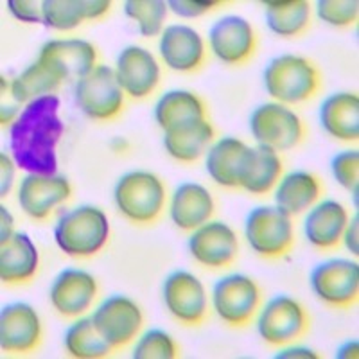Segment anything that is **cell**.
<instances>
[{
  "mask_svg": "<svg viewBox=\"0 0 359 359\" xmlns=\"http://www.w3.org/2000/svg\"><path fill=\"white\" fill-rule=\"evenodd\" d=\"M57 111L60 99L56 95H45L27 102L11 124L9 140L18 168L38 175H54L57 163L56 146L63 133V123Z\"/></svg>",
  "mask_w": 359,
  "mask_h": 359,
  "instance_id": "1",
  "label": "cell"
},
{
  "mask_svg": "<svg viewBox=\"0 0 359 359\" xmlns=\"http://www.w3.org/2000/svg\"><path fill=\"white\" fill-rule=\"evenodd\" d=\"M320 85V70L307 57L297 54L273 57L264 70L266 92L280 104L309 101L318 94Z\"/></svg>",
  "mask_w": 359,
  "mask_h": 359,
  "instance_id": "2",
  "label": "cell"
},
{
  "mask_svg": "<svg viewBox=\"0 0 359 359\" xmlns=\"http://www.w3.org/2000/svg\"><path fill=\"white\" fill-rule=\"evenodd\" d=\"M110 223L107 214L94 205H81L60 217L54 239L70 257H92L107 245Z\"/></svg>",
  "mask_w": 359,
  "mask_h": 359,
  "instance_id": "3",
  "label": "cell"
},
{
  "mask_svg": "<svg viewBox=\"0 0 359 359\" xmlns=\"http://www.w3.org/2000/svg\"><path fill=\"white\" fill-rule=\"evenodd\" d=\"M115 207L131 223H153L165 207V187L149 171H131L118 180L114 191Z\"/></svg>",
  "mask_w": 359,
  "mask_h": 359,
  "instance_id": "4",
  "label": "cell"
},
{
  "mask_svg": "<svg viewBox=\"0 0 359 359\" xmlns=\"http://www.w3.org/2000/svg\"><path fill=\"white\" fill-rule=\"evenodd\" d=\"M246 241L257 255L277 259L286 255L294 243L293 221L278 207H257L246 217Z\"/></svg>",
  "mask_w": 359,
  "mask_h": 359,
  "instance_id": "5",
  "label": "cell"
},
{
  "mask_svg": "<svg viewBox=\"0 0 359 359\" xmlns=\"http://www.w3.org/2000/svg\"><path fill=\"white\" fill-rule=\"evenodd\" d=\"M257 331L269 345L286 347L304 338L309 331V314L293 297L278 294L259 309Z\"/></svg>",
  "mask_w": 359,
  "mask_h": 359,
  "instance_id": "6",
  "label": "cell"
},
{
  "mask_svg": "<svg viewBox=\"0 0 359 359\" xmlns=\"http://www.w3.org/2000/svg\"><path fill=\"white\" fill-rule=\"evenodd\" d=\"M76 102L86 117L94 121H111L124 108V92L115 70L97 65L76 83Z\"/></svg>",
  "mask_w": 359,
  "mask_h": 359,
  "instance_id": "7",
  "label": "cell"
},
{
  "mask_svg": "<svg viewBox=\"0 0 359 359\" xmlns=\"http://www.w3.org/2000/svg\"><path fill=\"white\" fill-rule=\"evenodd\" d=\"M250 130L259 146L287 151L302 142L306 130L302 118L280 102H266L250 115Z\"/></svg>",
  "mask_w": 359,
  "mask_h": 359,
  "instance_id": "8",
  "label": "cell"
},
{
  "mask_svg": "<svg viewBox=\"0 0 359 359\" xmlns=\"http://www.w3.org/2000/svg\"><path fill=\"white\" fill-rule=\"evenodd\" d=\"M212 307L226 325H248L261 309V287L246 275H226L214 286Z\"/></svg>",
  "mask_w": 359,
  "mask_h": 359,
  "instance_id": "9",
  "label": "cell"
},
{
  "mask_svg": "<svg viewBox=\"0 0 359 359\" xmlns=\"http://www.w3.org/2000/svg\"><path fill=\"white\" fill-rule=\"evenodd\" d=\"M314 294L327 306L345 309L358 302L359 266L347 259H332L318 264L311 273Z\"/></svg>",
  "mask_w": 359,
  "mask_h": 359,
  "instance_id": "10",
  "label": "cell"
},
{
  "mask_svg": "<svg viewBox=\"0 0 359 359\" xmlns=\"http://www.w3.org/2000/svg\"><path fill=\"white\" fill-rule=\"evenodd\" d=\"M90 318L94 320L102 338L114 348L124 347L137 338L144 323L139 304L124 294H111L104 298Z\"/></svg>",
  "mask_w": 359,
  "mask_h": 359,
  "instance_id": "11",
  "label": "cell"
},
{
  "mask_svg": "<svg viewBox=\"0 0 359 359\" xmlns=\"http://www.w3.org/2000/svg\"><path fill=\"white\" fill-rule=\"evenodd\" d=\"M162 293L165 307L180 323L194 327L207 318V293L196 275L184 269L172 271L163 282Z\"/></svg>",
  "mask_w": 359,
  "mask_h": 359,
  "instance_id": "12",
  "label": "cell"
},
{
  "mask_svg": "<svg viewBox=\"0 0 359 359\" xmlns=\"http://www.w3.org/2000/svg\"><path fill=\"white\" fill-rule=\"evenodd\" d=\"M189 252L198 264L210 269L229 268L237 259L239 241L229 224L223 221H207L192 230Z\"/></svg>",
  "mask_w": 359,
  "mask_h": 359,
  "instance_id": "13",
  "label": "cell"
},
{
  "mask_svg": "<svg viewBox=\"0 0 359 359\" xmlns=\"http://www.w3.org/2000/svg\"><path fill=\"white\" fill-rule=\"evenodd\" d=\"M208 45L214 56L226 65H243L255 54L257 36L246 18L224 17L212 25Z\"/></svg>",
  "mask_w": 359,
  "mask_h": 359,
  "instance_id": "14",
  "label": "cell"
},
{
  "mask_svg": "<svg viewBox=\"0 0 359 359\" xmlns=\"http://www.w3.org/2000/svg\"><path fill=\"white\" fill-rule=\"evenodd\" d=\"M70 194L72 187L65 176L29 172L18 187V203L33 219H47Z\"/></svg>",
  "mask_w": 359,
  "mask_h": 359,
  "instance_id": "15",
  "label": "cell"
},
{
  "mask_svg": "<svg viewBox=\"0 0 359 359\" xmlns=\"http://www.w3.org/2000/svg\"><path fill=\"white\" fill-rule=\"evenodd\" d=\"M114 70L124 94L133 99L151 95L160 83V65L156 57L139 45H130L121 50Z\"/></svg>",
  "mask_w": 359,
  "mask_h": 359,
  "instance_id": "16",
  "label": "cell"
},
{
  "mask_svg": "<svg viewBox=\"0 0 359 359\" xmlns=\"http://www.w3.org/2000/svg\"><path fill=\"white\" fill-rule=\"evenodd\" d=\"M50 304L65 318H79L97 298V282L85 269L69 268L54 278L50 286Z\"/></svg>",
  "mask_w": 359,
  "mask_h": 359,
  "instance_id": "17",
  "label": "cell"
},
{
  "mask_svg": "<svg viewBox=\"0 0 359 359\" xmlns=\"http://www.w3.org/2000/svg\"><path fill=\"white\" fill-rule=\"evenodd\" d=\"M41 322L29 304H9L0 314V347L11 354H27L40 345Z\"/></svg>",
  "mask_w": 359,
  "mask_h": 359,
  "instance_id": "18",
  "label": "cell"
},
{
  "mask_svg": "<svg viewBox=\"0 0 359 359\" xmlns=\"http://www.w3.org/2000/svg\"><path fill=\"white\" fill-rule=\"evenodd\" d=\"M160 57L176 72H196L205 63V41L196 29L184 24L169 25L160 36Z\"/></svg>",
  "mask_w": 359,
  "mask_h": 359,
  "instance_id": "19",
  "label": "cell"
},
{
  "mask_svg": "<svg viewBox=\"0 0 359 359\" xmlns=\"http://www.w3.org/2000/svg\"><path fill=\"white\" fill-rule=\"evenodd\" d=\"M250 153H252V147L246 146L243 140L223 137L208 147L205 168L210 178L221 187H241Z\"/></svg>",
  "mask_w": 359,
  "mask_h": 359,
  "instance_id": "20",
  "label": "cell"
},
{
  "mask_svg": "<svg viewBox=\"0 0 359 359\" xmlns=\"http://www.w3.org/2000/svg\"><path fill=\"white\" fill-rule=\"evenodd\" d=\"M348 223V214L341 203L323 200L311 207L304 221L307 241L320 250H331L341 243L343 232Z\"/></svg>",
  "mask_w": 359,
  "mask_h": 359,
  "instance_id": "21",
  "label": "cell"
},
{
  "mask_svg": "<svg viewBox=\"0 0 359 359\" xmlns=\"http://www.w3.org/2000/svg\"><path fill=\"white\" fill-rule=\"evenodd\" d=\"M40 56L47 57L62 70L65 81H76L85 78L97 63V50L90 41L79 38L69 40H50L41 47Z\"/></svg>",
  "mask_w": 359,
  "mask_h": 359,
  "instance_id": "22",
  "label": "cell"
},
{
  "mask_svg": "<svg viewBox=\"0 0 359 359\" xmlns=\"http://www.w3.org/2000/svg\"><path fill=\"white\" fill-rule=\"evenodd\" d=\"M214 214L212 194L200 184L178 185L169 201V216L180 230H196Z\"/></svg>",
  "mask_w": 359,
  "mask_h": 359,
  "instance_id": "23",
  "label": "cell"
},
{
  "mask_svg": "<svg viewBox=\"0 0 359 359\" xmlns=\"http://www.w3.org/2000/svg\"><path fill=\"white\" fill-rule=\"evenodd\" d=\"M38 250L31 237L25 233H13L0 243V278L9 286H20L36 275Z\"/></svg>",
  "mask_w": 359,
  "mask_h": 359,
  "instance_id": "24",
  "label": "cell"
},
{
  "mask_svg": "<svg viewBox=\"0 0 359 359\" xmlns=\"http://www.w3.org/2000/svg\"><path fill=\"white\" fill-rule=\"evenodd\" d=\"M320 123L327 133L343 142L359 137V97L354 92H338L322 102Z\"/></svg>",
  "mask_w": 359,
  "mask_h": 359,
  "instance_id": "25",
  "label": "cell"
},
{
  "mask_svg": "<svg viewBox=\"0 0 359 359\" xmlns=\"http://www.w3.org/2000/svg\"><path fill=\"white\" fill-rule=\"evenodd\" d=\"M214 135L216 131L208 118H200L163 131V146L178 162H194L212 146Z\"/></svg>",
  "mask_w": 359,
  "mask_h": 359,
  "instance_id": "26",
  "label": "cell"
},
{
  "mask_svg": "<svg viewBox=\"0 0 359 359\" xmlns=\"http://www.w3.org/2000/svg\"><path fill=\"white\" fill-rule=\"evenodd\" d=\"M111 8L108 0H43L41 20L47 27L70 31L85 20L104 17Z\"/></svg>",
  "mask_w": 359,
  "mask_h": 359,
  "instance_id": "27",
  "label": "cell"
},
{
  "mask_svg": "<svg viewBox=\"0 0 359 359\" xmlns=\"http://www.w3.org/2000/svg\"><path fill=\"white\" fill-rule=\"evenodd\" d=\"M62 83H65L62 70L47 57L38 56L33 65H29L20 76L13 79L9 85V94L22 104L45 95H53Z\"/></svg>",
  "mask_w": 359,
  "mask_h": 359,
  "instance_id": "28",
  "label": "cell"
},
{
  "mask_svg": "<svg viewBox=\"0 0 359 359\" xmlns=\"http://www.w3.org/2000/svg\"><path fill=\"white\" fill-rule=\"evenodd\" d=\"M322 194L318 176L307 171H291L280 178L275 191V203L290 216L313 207Z\"/></svg>",
  "mask_w": 359,
  "mask_h": 359,
  "instance_id": "29",
  "label": "cell"
},
{
  "mask_svg": "<svg viewBox=\"0 0 359 359\" xmlns=\"http://www.w3.org/2000/svg\"><path fill=\"white\" fill-rule=\"evenodd\" d=\"M155 118L156 124L163 131H168L171 128L180 126V124L207 118V107H205L200 95H196L194 92L171 90L156 101Z\"/></svg>",
  "mask_w": 359,
  "mask_h": 359,
  "instance_id": "30",
  "label": "cell"
},
{
  "mask_svg": "<svg viewBox=\"0 0 359 359\" xmlns=\"http://www.w3.org/2000/svg\"><path fill=\"white\" fill-rule=\"evenodd\" d=\"M262 6L268 27L278 36H300L309 27L311 8L306 0H266Z\"/></svg>",
  "mask_w": 359,
  "mask_h": 359,
  "instance_id": "31",
  "label": "cell"
},
{
  "mask_svg": "<svg viewBox=\"0 0 359 359\" xmlns=\"http://www.w3.org/2000/svg\"><path fill=\"white\" fill-rule=\"evenodd\" d=\"M282 168L284 165L277 151L264 146L252 147L241 189L255 196H262L277 185L282 176Z\"/></svg>",
  "mask_w": 359,
  "mask_h": 359,
  "instance_id": "32",
  "label": "cell"
},
{
  "mask_svg": "<svg viewBox=\"0 0 359 359\" xmlns=\"http://www.w3.org/2000/svg\"><path fill=\"white\" fill-rule=\"evenodd\" d=\"M65 348L72 358L97 359L111 352V345L102 338L92 318L76 320L65 332Z\"/></svg>",
  "mask_w": 359,
  "mask_h": 359,
  "instance_id": "33",
  "label": "cell"
},
{
  "mask_svg": "<svg viewBox=\"0 0 359 359\" xmlns=\"http://www.w3.org/2000/svg\"><path fill=\"white\" fill-rule=\"evenodd\" d=\"M169 6L162 0H128L124 13L139 25L142 36H156L162 31V25L168 17Z\"/></svg>",
  "mask_w": 359,
  "mask_h": 359,
  "instance_id": "34",
  "label": "cell"
},
{
  "mask_svg": "<svg viewBox=\"0 0 359 359\" xmlns=\"http://www.w3.org/2000/svg\"><path fill=\"white\" fill-rule=\"evenodd\" d=\"M180 351L171 334L160 329L146 331L133 348L135 359H172L178 358Z\"/></svg>",
  "mask_w": 359,
  "mask_h": 359,
  "instance_id": "35",
  "label": "cell"
},
{
  "mask_svg": "<svg viewBox=\"0 0 359 359\" xmlns=\"http://www.w3.org/2000/svg\"><path fill=\"white\" fill-rule=\"evenodd\" d=\"M318 18L334 27L355 24L359 15L358 0H320L316 4Z\"/></svg>",
  "mask_w": 359,
  "mask_h": 359,
  "instance_id": "36",
  "label": "cell"
},
{
  "mask_svg": "<svg viewBox=\"0 0 359 359\" xmlns=\"http://www.w3.org/2000/svg\"><path fill=\"white\" fill-rule=\"evenodd\" d=\"M332 175L338 180V184L354 194V201L358 205L359 192V153L358 149H347L338 153L332 158Z\"/></svg>",
  "mask_w": 359,
  "mask_h": 359,
  "instance_id": "37",
  "label": "cell"
},
{
  "mask_svg": "<svg viewBox=\"0 0 359 359\" xmlns=\"http://www.w3.org/2000/svg\"><path fill=\"white\" fill-rule=\"evenodd\" d=\"M221 4L223 2H212V0H171V2H168L172 13L185 18L201 17L205 13L219 8Z\"/></svg>",
  "mask_w": 359,
  "mask_h": 359,
  "instance_id": "38",
  "label": "cell"
},
{
  "mask_svg": "<svg viewBox=\"0 0 359 359\" xmlns=\"http://www.w3.org/2000/svg\"><path fill=\"white\" fill-rule=\"evenodd\" d=\"M8 9L17 20L27 22V24H38L41 20V4L33 0H9Z\"/></svg>",
  "mask_w": 359,
  "mask_h": 359,
  "instance_id": "39",
  "label": "cell"
},
{
  "mask_svg": "<svg viewBox=\"0 0 359 359\" xmlns=\"http://www.w3.org/2000/svg\"><path fill=\"white\" fill-rule=\"evenodd\" d=\"M358 230H359V217H358V214H355V216L352 217V221H348L347 223V226H345V232H343V237H341V241H345V246H347V248L351 250L354 255H358L359 253Z\"/></svg>",
  "mask_w": 359,
  "mask_h": 359,
  "instance_id": "40",
  "label": "cell"
},
{
  "mask_svg": "<svg viewBox=\"0 0 359 359\" xmlns=\"http://www.w3.org/2000/svg\"><path fill=\"white\" fill-rule=\"evenodd\" d=\"M0 163H2V196H6L9 191H11L13 185V176H15V169H13V162L8 158V155H0Z\"/></svg>",
  "mask_w": 359,
  "mask_h": 359,
  "instance_id": "41",
  "label": "cell"
},
{
  "mask_svg": "<svg viewBox=\"0 0 359 359\" xmlns=\"http://www.w3.org/2000/svg\"><path fill=\"white\" fill-rule=\"evenodd\" d=\"M275 358H318V354L311 348H304V347H287L278 351V354Z\"/></svg>",
  "mask_w": 359,
  "mask_h": 359,
  "instance_id": "42",
  "label": "cell"
},
{
  "mask_svg": "<svg viewBox=\"0 0 359 359\" xmlns=\"http://www.w3.org/2000/svg\"><path fill=\"white\" fill-rule=\"evenodd\" d=\"M358 355H359L358 339H348V341L343 343L341 347L338 348V352H336V358L339 359H351V358H358Z\"/></svg>",
  "mask_w": 359,
  "mask_h": 359,
  "instance_id": "43",
  "label": "cell"
},
{
  "mask_svg": "<svg viewBox=\"0 0 359 359\" xmlns=\"http://www.w3.org/2000/svg\"><path fill=\"white\" fill-rule=\"evenodd\" d=\"M0 216H2V237H0V243H2L13 236V217L6 210V207H0Z\"/></svg>",
  "mask_w": 359,
  "mask_h": 359,
  "instance_id": "44",
  "label": "cell"
},
{
  "mask_svg": "<svg viewBox=\"0 0 359 359\" xmlns=\"http://www.w3.org/2000/svg\"><path fill=\"white\" fill-rule=\"evenodd\" d=\"M20 114L22 111H18L17 107H6V104H2V110H0V123H2V126L13 124Z\"/></svg>",
  "mask_w": 359,
  "mask_h": 359,
  "instance_id": "45",
  "label": "cell"
}]
</instances>
